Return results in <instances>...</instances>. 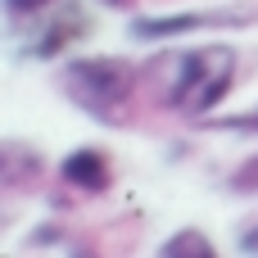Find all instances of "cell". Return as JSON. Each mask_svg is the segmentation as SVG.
Masks as SVG:
<instances>
[{"instance_id":"7a4b0ae2","label":"cell","mask_w":258,"mask_h":258,"mask_svg":"<svg viewBox=\"0 0 258 258\" xmlns=\"http://www.w3.org/2000/svg\"><path fill=\"white\" fill-rule=\"evenodd\" d=\"M59 91L73 109L104 127L132 122V100L141 91V68L127 59H68L59 68Z\"/></svg>"},{"instance_id":"52a82bcc","label":"cell","mask_w":258,"mask_h":258,"mask_svg":"<svg viewBox=\"0 0 258 258\" xmlns=\"http://www.w3.org/2000/svg\"><path fill=\"white\" fill-rule=\"evenodd\" d=\"M159 254H163V258H213V240H209L204 231L186 227V231L168 236V240L159 245Z\"/></svg>"},{"instance_id":"8fae6325","label":"cell","mask_w":258,"mask_h":258,"mask_svg":"<svg viewBox=\"0 0 258 258\" xmlns=\"http://www.w3.org/2000/svg\"><path fill=\"white\" fill-rule=\"evenodd\" d=\"M50 0H5V9H9V18H23V14H41Z\"/></svg>"},{"instance_id":"4fadbf2b","label":"cell","mask_w":258,"mask_h":258,"mask_svg":"<svg viewBox=\"0 0 258 258\" xmlns=\"http://www.w3.org/2000/svg\"><path fill=\"white\" fill-rule=\"evenodd\" d=\"M100 5H109V9H127L132 0H100Z\"/></svg>"},{"instance_id":"3957f363","label":"cell","mask_w":258,"mask_h":258,"mask_svg":"<svg viewBox=\"0 0 258 258\" xmlns=\"http://www.w3.org/2000/svg\"><path fill=\"white\" fill-rule=\"evenodd\" d=\"M258 23V14L249 5H231V9H190V14H145V18H132V36L136 41H172V36H186V32H200V27H249Z\"/></svg>"},{"instance_id":"9c48e42d","label":"cell","mask_w":258,"mask_h":258,"mask_svg":"<svg viewBox=\"0 0 258 258\" xmlns=\"http://www.w3.org/2000/svg\"><path fill=\"white\" fill-rule=\"evenodd\" d=\"M227 186H231L236 195H258V154H254V159H245V163L227 177Z\"/></svg>"},{"instance_id":"30bf717a","label":"cell","mask_w":258,"mask_h":258,"mask_svg":"<svg viewBox=\"0 0 258 258\" xmlns=\"http://www.w3.org/2000/svg\"><path fill=\"white\" fill-rule=\"evenodd\" d=\"M213 127H218V132H240V136H258V104H254V109H245V113H227V118H218Z\"/></svg>"},{"instance_id":"8992f818","label":"cell","mask_w":258,"mask_h":258,"mask_svg":"<svg viewBox=\"0 0 258 258\" xmlns=\"http://www.w3.org/2000/svg\"><path fill=\"white\" fill-rule=\"evenodd\" d=\"M45 177V159L27 141H5L0 145V186L5 190H36Z\"/></svg>"},{"instance_id":"5b68a950","label":"cell","mask_w":258,"mask_h":258,"mask_svg":"<svg viewBox=\"0 0 258 258\" xmlns=\"http://www.w3.org/2000/svg\"><path fill=\"white\" fill-rule=\"evenodd\" d=\"M59 177H63V186H73V190H82V195H104V190L113 186V163H109V154H100L95 145H82V150L63 154Z\"/></svg>"},{"instance_id":"7c38bea8","label":"cell","mask_w":258,"mask_h":258,"mask_svg":"<svg viewBox=\"0 0 258 258\" xmlns=\"http://www.w3.org/2000/svg\"><path fill=\"white\" fill-rule=\"evenodd\" d=\"M240 254H258V227H249V231L240 236Z\"/></svg>"},{"instance_id":"277c9868","label":"cell","mask_w":258,"mask_h":258,"mask_svg":"<svg viewBox=\"0 0 258 258\" xmlns=\"http://www.w3.org/2000/svg\"><path fill=\"white\" fill-rule=\"evenodd\" d=\"M86 9L82 5H59L54 14H45V18H36V32H32V41L23 45V54L27 59H54V54H63L77 36H86Z\"/></svg>"},{"instance_id":"6da1fadb","label":"cell","mask_w":258,"mask_h":258,"mask_svg":"<svg viewBox=\"0 0 258 258\" xmlns=\"http://www.w3.org/2000/svg\"><path fill=\"white\" fill-rule=\"evenodd\" d=\"M236 82V50L231 45H195V50H163L141 68V86L150 91L154 104L181 113V118H204L213 113Z\"/></svg>"},{"instance_id":"ba28073f","label":"cell","mask_w":258,"mask_h":258,"mask_svg":"<svg viewBox=\"0 0 258 258\" xmlns=\"http://www.w3.org/2000/svg\"><path fill=\"white\" fill-rule=\"evenodd\" d=\"M27 249H63V254H91V245H77V240H68V231H59V227H36L32 231V240H27Z\"/></svg>"}]
</instances>
